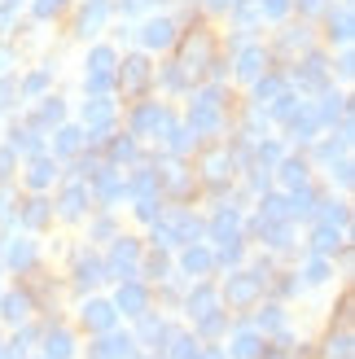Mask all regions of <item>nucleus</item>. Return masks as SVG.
I'll use <instances>...</instances> for the list:
<instances>
[{
  "mask_svg": "<svg viewBox=\"0 0 355 359\" xmlns=\"http://www.w3.org/2000/svg\"><path fill=\"white\" fill-rule=\"evenodd\" d=\"M189 128H193V132H215V128H220V93H215V88H206L202 97H193Z\"/></svg>",
  "mask_w": 355,
  "mask_h": 359,
  "instance_id": "nucleus-1",
  "label": "nucleus"
},
{
  "mask_svg": "<svg viewBox=\"0 0 355 359\" xmlns=\"http://www.w3.org/2000/svg\"><path fill=\"white\" fill-rule=\"evenodd\" d=\"M110 83H114V53L93 48V57H88V93H105Z\"/></svg>",
  "mask_w": 355,
  "mask_h": 359,
  "instance_id": "nucleus-2",
  "label": "nucleus"
},
{
  "mask_svg": "<svg viewBox=\"0 0 355 359\" xmlns=\"http://www.w3.org/2000/svg\"><path fill=\"white\" fill-rule=\"evenodd\" d=\"M263 290V276H250V272H241V276H228V302H237V307H246V302H255Z\"/></svg>",
  "mask_w": 355,
  "mask_h": 359,
  "instance_id": "nucleus-3",
  "label": "nucleus"
},
{
  "mask_svg": "<svg viewBox=\"0 0 355 359\" xmlns=\"http://www.w3.org/2000/svg\"><path fill=\"white\" fill-rule=\"evenodd\" d=\"M110 118H114V105L105 101L101 93H93V101L83 105V123H88V128H97V132H101V128H110Z\"/></svg>",
  "mask_w": 355,
  "mask_h": 359,
  "instance_id": "nucleus-4",
  "label": "nucleus"
},
{
  "mask_svg": "<svg viewBox=\"0 0 355 359\" xmlns=\"http://www.w3.org/2000/svg\"><path fill=\"white\" fill-rule=\"evenodd\" d=\"M140 40H145L149 48H167V44L175 40V27L167 22V18H154V22H149L145 31H140Z\"/></svg>",
  "mask_w": 355,
  "mask_h": 359,
  "instance_id": "nucleus-5",
  "label": "nucleus"
},
{
  "mask_svg": "<svg viewBox=\"0 0 355 359\" xmlns=\"http://www.w3.org/2000/svg\"><path fill=\"white\" fill-rule=\"evenodd\" d=\"M145 79H149V62L145 57H128V62H123V70H119L123 88H145Z\"/></svg>",
  "mask_w": 355,
  "mask_h": 359,
  "instance_id": "nucleus-6",
  "label": "nucleus"
},
{
  "mask_svg": "<svg viewBox=\"0 0 355 359\" xmlns=\"http://www.w3.org/2000/svg\"><path fill=\"white\" fill-rule=\"evenodd\" d=\"M163 123H167V114L158 110V105H140L136 118H132V132H136V136H145V132H154V128H163Z\"/></svg>",
  "mask_w": 355,
  "mask_h": 359,
  "instance_id": "nucleus-7",
  "label": "nucleus"
},
{
  "mask_svg": "<svg viewBox=\"0 0 355 359\" xmlns=\"http://www.w3.org/2000/svg\"><path fill=\"white\" fill-rule=\"evenodd\" d=\"M145 290H140V285L136 280H128V285H123V290H119V307L123 311H128V316H140V311H145Z\"/></svg>",
  "mask_w": 355,
  "mask_h": 359,
  "instance_id": "nucleus-8",
  "label": "nucleus"
},
{
  "mask_svg": "<svg viewBox=\"0 0 355 359\" xmlns=\"http://www.w3.org/2000/svg\"><path fill=\"white\" fill-rule=\"evenodd\" d=\"M110 267H114V272H123V276H132V272H136V241H128V237H123V241L114 245V259H110Z\"/></svg>",
  "mask_w": 355,
  "mask_h": 359,
  "instance_id": "nucleus-9",
  "label": "nucleus"
},
{
  "mask_svg": "<svg viewBox=\"0 0 355 359\" xmlns=\"http://www.w3.org/2000/svg\"><path fill=\"white\" fill-rule=\"evenodd\" d=\"M83 325H93V329H110V325H114V307H105V302H88Z\"/></svg>",
  "mask_w": 355,
  "mask_h": 359,
  "instance_id": "nucleus-10",
  "label": "nucleus"
},
{
  "mask_svg": "<svg viewBox=\"0 0 355 359\" xmlns=\"http://www.w3.org/2000/svg\"><path fill=\"white\" fill-rule=\"evenodd\" d=\"M298 79V88H321L325 83V62L321 57H307L303 62V75H294Z\"/></svg>",
  "mask_w": 355,
  "mask_h": 359,
  "instance_id": "nucleus-11",
  "label": "nucleus"
},
{
  "mask_svg": "<svg viewBox=\"0 0 355 359\" xmlns=\"http://www.w3.org/2000/svg\"><path fill=\"white\" fill-rule=\"evenodd\" d=\"M101 22H105V0H93V5L83 9L79 31H83V35H97V31H101Z\"/></svg>",
  "mask_w": 355,
  "mask_h": 359,
  "instance_id": "nucleus-12",
  "label": "nucleus"
},
{
  "mask_svg": "<svg viewBox=\"0 0 355 359\" xmlns=\"http://www.w3.org/2000/svg\"><path fill=\"white\" fill-rule=\"evenodd\" d=\"M237 70H241L246 79H255L259 70H263V48H246L241 57H237Z\"/></svg>",
  "mask_w": 355,
  "mask_h": 359,
  "instance_id": "nucleus-13",
  "label": "nucleus"
},
{
  "mask_svg": "<svg viewBox=\"0 0 355 359\" xmlns=\"http://www.w3.org/2000/svg\"><path fill=\"white\" fill-rule=\"evenodd\" d=\"M329 35H333V40H351V9L329 13Z\"/></svg>",
  "mask_w": 355,
  "mask_h": 359,
  "instance_id": "nucleus-14",
  "label": "nucleus"
},
{
  "mask_svg": "<svg viewBox=\"0 0 355 359\" xmlns=\"http://www.w3.org/2000/svg\"><path fill=\"white\" fill-rule=\"evenodd\" d=\"M31 263H35L31 245H27V241H13V245H9V267H18V272H27Z\"/></svg>",
  "mask_w": 355,
  "mask_h": 359,
  "instance_id": "nucleus-15",
  "label": "nucleus"
},
{
  "mask_svg": "<svg viewBox=\"0 0 355 359\" xmlns=\"http://www.w3.org/2000/svg\"><path fill=\"white\" fill-rule=\"evenodd\" d=\"M210 263H215V259H210L206 250H198V245H193L189 255H185V272H198V276H202V272H210Z\"/></svg>",
  "mask_w": 355,
  "mask_h": 359,
  "instance_id": "nucleus-16",
  "label": "nucleus"
},
{
  "mask_svg": "<svg viewBox=\"0 0 355 359\" xmlns=\"http://www.w3.org/2000/svg\"><path fill=\"white\" fill-rule=\"evenodd\" d=\"M233 355H237V359H259V337H255V333H237Z\"/></svg>",
  "mask_w": 355,
  "mask_h": 359,
  "instance_id": "nucleus-17",
  "label": "nucleus"
},
{
  "mask_svg": "<svg viewBox=\"0 0 355 359\" xmlns=\"http://www.w3.org/2000/svg\"><path fill=\"white\" fill-rule=\"evenodd\" d=\"M44 355H48V359H66V355H70V337H66L62 329H58V333H48V346H44Z\"/></svg>",
  "mask_w": 355,
  "mask_h": 359,
  "instance_id": "nucleus-18",
  "label": "nucleus"
},
{
  "mask_svg": "<svg viewBox=\"0 0 355 359\" xmlns=\"http://www.w3.org/2000/svg\"><path fill=\"white\" fill-rule=\"evenodd\" d=\"M215 237L220 241H237V215L233 210H224L220 219H215Z\"/></svg>",
  "mask_w": 355,
  "mask_h": 359,
  "instance_id": "nucleus-19",
  "label": "nucleus"
},
{
  "mask_svg": "<svg viewBox=\"0 0 355 359\" xmlns=\"http://www.w3.org/2000/svg\"><path fill=\"white\" fill-rule=\"evenodd\" d=\"M27 180H31L35 189H44L48 180H53V163H48V158H35V163H31V175H27Z\"/></svg>",
  "mask_w": 355,
  "mask_h": 359,
  "instance_id": "nucleus-20",
  "label": "nucleus"
},
{
  "mask_svg": "<svg viewBox=\"0 0 355 359\" xmlns=\"http://www.w3.org/2000/svg\"><path fill=\"white\" fill-rule=\"evenodd\" d=\"M83 210V184H70L62 197V215H79Z\"/></svg>",
  "mask_w": 355,
  "mask_h": 359,
  "instance_id": "nucleus-21",
  "label": "nucleus"
},
{
  "mask_svg": "<svg viewBox=\"0 0 355 359\" xmlns=\"http://www.w3.org/2000/svg\"><path fill=\"white\" fill-rule=\"evenodd\" d=\"M0 307H5V316H9V320H22L31 302H27V294H9L5 302H0Z\"/></svg>",
  "mask_w": 355,
  "mask_h": 359,
  "instance_id": "nucleus-22",
  "label": "nucleus"
},
{
  "mask_svg": "<svg viewBox=\"0 0 355 359\" xmlns=\"http://www.w3.org/2000/svg\"><path fill=\"white\" fill-rule=\"evenodd\" d=\"M263 97H268V101H281V97H286V83H281L276 75L259 79V101H263Z\"/></svg>",
  "mask_w": 355,
  "mask_h": 359,
  "instance_id": "nucleus-23",
  "label": "nucleus"
},
{
  "mask_svg": "<svg viewBox=\"0 0 355 359\" xmlns=\"http://www.w3.org/2000/svg\"><path fill=\"white\" fill-rule=\"evenodd\" d=\"M44 219H48V202H31V206L22 210V224H27V228H40Z\"/></svg>",
  "mask_w": 355,
  "mask_h": 359,
  "instance_id": "nucleus-24",
  "label": "nucleus"
},
{
  "mask_svg": "<svg viewBox=\"0 0 355 359\" xmlns=\"http://www.w3.org/2000/svg\"><path fill=\"white\" fill-rule=\"evenodd\" d=\"M18 149H22V154H35V149H40V136H35L31 128L27 132H13V154Z\"/></svg>",
  "mask_w": 355,
  "mask_h": 359,
  "instance_id": "nucleus-25",
  "label": "nucleus"
},
{
  "mask_svg": "<svg viewBox=\"0 0 355 359\" xmlns=\"http://www.w3.org/2000/svg\"><path fill=\"white\" fill-rule=\"evenodd\" d=\"M259 13L276 22V18H286V13H290V0H259Z\"/></svg>",
  "mask_w": 355,
  "mask_h": 359,
  "instance_id": "nucleus-26",
  "label": "nucleus"
},
{
  "mask_svg": "<svg viewBox=\"0 0 355 359\" xmlns=\"http://www.w3.org/2000/svg\"><path fill=\"white\" fill-rule=\"evenodd\" d=\"M79 149V132L75 128H62L58 132V154H75Z\"/></svg>",
  "mask_w": 355,
  "mask_h": 359,
  "instance_id": "nucleus-27",
  "label": "nucleus"
},
{
  "mask_svg": "<svg viewBox=\"0 0 355 359\" xmlns=\"http://www.w3.org/2000/svg\"><path fill=\"white\" fill-rule=\"evenodd\" d=\"M281 175H286V184H307V167L303 163H286Z\"/></svg>",
  "mask_w": 355,
  "mask_h": 359,
  "instance_id": "nucleus-28",
  "label": "nucleus"
},
{
  "mask_svg": "<svg viewBox=\"0 0 355 359\" xmlns=\"http://www.w3.org/2000/svg\"><path fill=\"white\" fill-rule=\"evenodd\" d=\"M97 280H101V263L83 259V263H79V285H97Z\"/></svg>",
  "mask_w": 355,
  "mask_h": 359,
  "instance_id": "nucleus-29",
  "label": "nucleus"
},
{
  "mask_svg": "<svg viewBox=\"0 0 355 359\" xmlns=\"http://www.w3.org/2000/svg\"><path fill=\"white\" fill-rule=\"evenodd\" d=\"M316 250H321V255L338 250V232H333V228H321V232H316Z\"/></svg>",
  "mask_w": 355,
  "mask_h": 359,
  "instance_id": "nucleus-30",
  "label": "nucleus"
},
{
  "mask_svg": "<svg viewBox=\"0 0 355 359\" xmlns=\"http://www.w3.org/2000/svg\"><path fill=\"white\" fill-rule=\"evenodd\" d=\"M189 307H198L193 316H206V311H210V290H206V285H198V294L189 298Z\"/></svg>",
  "mask_w": 355,
  "mask_h": 359,
  "instance_id": "nucleus-31",
  "label": "nucleus"
},
{
  "mask_svg": "<svg viewBox=\"0 0 355 359\" xmlns=\"http://www.w3.org/2000/svg\"><path fill=\"white\" fill-rule=\"evenodd\" d=\"M58 118H62V101H48L40 110V123H58Z\"/></svg>",
  "mask_w": 355,
  "mask_h": 359,
  "instance_id": "nucleus-32",
  "label": "nucleus"
},
{
  "mask_svg": "<svg viewBox=\"0 0 355 359\" xmlns=\"http://www.w3.org/2000/svg\"><path fill=\"white\" fill-rule=\"evenodd\" d=\"M259 329H281V311L268 307V316H259Z\"/></svg>",
  "mask_w": 355,
  "mask_h": 359,
  "instance_id": "nucleus-33",
  "label": "nucleus"
},
{
  "mask_svg": "<svg viewBox=\"0 0 355 359\" xmlns=\"http://www.w3.org/2000/svg\"><path fill=\"white\" fill-rule=\"evenodd\" d=\"M193 342H189V337H175V359H193V355H198V351H189Z\"/></svg>",
  "mask_w": 355,
  "mask_h": 359,
  "instance_id": "nucleus-34",
  "label": "nucleus"
},
{
  "mask_svg": "<svg viewBox=\"0 0 355 359\" xmlns=\"http://www.w3.org/2000/svg\"><path fill=\"white\" fill-rule=\"evenodd\" d=\"M114 158H136V145L132 140H114Z\"/></svg>",
  "mask_w": 355,
  "mask_h": 359,
  "instance_id": "nucleus-35",
  "label": "nucleus"
},
{
  "mask_svg": "<svg viewBox=\"0 0 355 359\" xmlns=\"http://www.w3.org/2000/svg\"><path fill=\"white\" fill-rule=\"evenodd\" d=\"M53 9H62V0H35V13H40V18H48Z\"/></svg>",
  "mask_w": 355,
  "mask_h": 359,
  "instance_id": "nucleus-36",
  "label": "nucleus"
},
{
  "mask_svg": "<svg viewBox=\"0 0 355 359\" xmlns=\"http://www.w3.org/2000/svg\"><path fill=\"white\" fill-rule=\"evenodd\" d=\"M325 224H347V210L342 206H329L325 210Z\"/></svg>",
  "mask_w": 355,
  "mask_h": 359,
  "instance_id": "nucleus-37",
  "label": "nucleus"
},
{
  "mask_svg": "<svg viewBox=\"0 0 355 359\" xmlns=\"http://www.w3.org/2000/svg\"><path fill=\"white\" fill-rule=\"evenodd\" d=\"M307 280H325V263H321V259L307 267Z\"/></svg>",
  "mask_w": 355,
  "mask_h": 359,
  "instance_id": "nucleus-38",
  "label": "nucleus"
},
{
  "mask_svg": "<svg viewBox=\"0 0 355 359\" xmlns=\"http://www.w3.org/2000/svg\"><path fill=\"white\" fill-rule=\"evenodd\" d=\"M145 5H149V0H123V13H140Z\"/></svg>",
  "mask_w": 355,
  "mask_h": 359,
  "instance_id": "nucleus-39",
  "label": "nucleus"
},
{
  "mask_svg": "<svg viewBox=\"0 0 355 359\" xmlns=\"http://www.w3.org/2000/svg\"><path fill=\"white\" fill-rule=\"evenodd\" d=\"M9 22H13V5H9V9H0V31H5Z\"/></svg>",
  "mask_w": 355,
  "mask_h": 359,
  "instance_id": "nucleus-40",
  "label": "nucleus"
},
{
  "mask_svg": "<svg viewBox=\"0 0 355 359\" xmlns=\"http://www.w3.org/2000/svg\"><path fill=\"white\" fill-rule=\"evenodd\" d=\"M193 359H224L220 351H202V355H193Z\"/></svg>",
  "mask_w": 355,
  "mask_h": 359,
  "instance_id": "nucleus-41",
  "label": "nucleus"
},
{
  "mask_svg": "<svg viewBox=\"0 0 355 359\" xmlns=\"http://www.w3.org/2000/svg\"><path fill=\"white\" fill-rule=\"evenodd\" d=\"M325 5V0H303V9H321Z\"/></svg>",
  "mask_w": 355,
  "mask_h": 359,
  "instance_id": "nucleus-42",
  "label": "nucleus"
},
{
  "mask_svg": "<svg viewBox=\"0 0 355 359\" xmlns=\"http://www.w3.org/2000/svg\"><path fill=\"white\" fill-rule=\"evenodd\" d=\"M263 359H286V355H281V351H263Z\"/></svg>",
  "mask_w": 355,
  "mask_h": 359,
  "instance_id": "nucleus-43",
  "label": "nucleus"
},
{
  "mask_svg": "<svg viewBox=\"0 0 355 359\" xmlns=\"http://www.w3.org/2000/svg\"><path fill=\"white\" fill-rule=\"evenodd\" d=\"M9 5H18V0H9Z\"/></svg>",
  "mask_w": 355,
  "mask_h": 359,
  "instance_id": "nucleus-44",
  "label": "nucleus"
}]
</instances>
